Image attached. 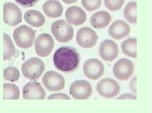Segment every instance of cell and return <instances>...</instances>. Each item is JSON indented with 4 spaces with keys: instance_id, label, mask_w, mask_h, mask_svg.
I'll list each match as a JSON object with an SVG mask.
<instances>
[{
    "instance_id": "5bb4252c",
    "label": "cell",
    "mask_w": 152,
    "mask_h": 113,
    "mask_svg": "<svg viewBox=\"0 0 152 113\" xmlns=\"http://www.w3.org/2000/svg\"><path fill=\"white\" fill-rule=\"evenodd\" d=\"M23 95L24 99L43 100L46 97V92L41 84L34 81L24 86Z\"/></svg>"
},
{
    "instance_id": "3957f363",
    "label": "cell",
    "mask_w": 152,
    "mask_h": 113,
    "mask_svg": "<svg viewBox=\"0 0 152 113\" xmlns=\"http://www.w3.org/2000/svg\"><path fill=\"white\" fill-rule=\"evenodd\" d=\"M36 32L26 25H21L14 30L13 38L18 47L29 48L34 44Z\"/></svg>"
},
{
    "instance_id": "9c48e42d",
    "label": "cell",
    "mask_w": 152,
    "mask_h": 113,
    "mask_svg": "<svg viewBox=\"0 0 152 113\" xmlns=\"http://www.w3.org/2000/svg\"><path fill=\"white\" fill-rule=\"evenodd\" d=\"M98 37L94 30L88 27L81 28L76 33V42L83 48H90L96 44Z\"/></svg>"
},
{
    "instance_id": "f546056e",
    "label": "cell",
    "mask_w": 152,
    "mask_h": 113,
    "mask_svg": "<svg viewBox=\"0 0 152 113\" xmlns=\"http://www.w3.org/2000/svg\"><path fill=\"white\" fill-rule=\"evenodd\" d=\"M136 79H137L136 77L133 78V79L130 83V87L132 91L135 94H136Z\"/></svg>"
},
{
    "instance_id": "2e32d148",
    "label": "cell",
    "mask_w": 152,
    "mask_h": 113,
    "mask_svg": "<svg viewBox=\"0 0 152 113\" xmlns=\"http://www.w3.org/2000/svg\"><path fill=\"white\" fill-rule=\"evenodd\" d=\"M109 36L115 40H121L130 32V27L124 21L118 20L112 24L108 30Z\"/></svg>"
},
{
    "instance_id": "83f0119b",
    "label": "cell",
    "mask_w": 152,
    "mask_h": 113,
    "mask_svg": "<svg viewBox=\"0 0 152 113\" xmlns=\"http://www.w3.org/2000/svg\"><path fill=\"white\" fill-rule=\"evenodd\" d=\"M48 99H71L67 94L63 93L54 94L48 97Z\"/></svg>"
},
{
    "instance_id": "7c38bea8",
    "label": "cell",
    "mask_w": 152,
    "mask_h": 113,
    "mask_svg": "<svg viewBox=\"0 0 152 113\" xmlns=\"http://www.w3.org/2000/svg\"><path fill=\"white\" fill-rule=\"evenodd\" d=\"M84 75L91 80H96L102 76L104 72V66L97 59L87 60L83 64Z\"/></svg>"
},
{
    "instance_id": "7a4b0ae2",
    "label": "cell",
    "mask_w": 152,
    "mask_h": 113,
    "mask_svg": "<svg viewBox=\"0 0 152 113\" xmlns=\"http://www.w3.org/2000/svg\"><path fill=\"white\" fill-rule=\"evenodd\" d=\"M45 69L44 62L37 57L30 58L23 63L22 73L25 77L31 80L40 77Z\"/></svg>"
},
{
    "instance_id": "277c9868",
    "label": "cell",
    "mask_w": 152,
    "mask_h": 113,
    "mask_svg": "<svg viewBox=\"0 0 152 113\" xmlns=\"http://www.w3.org/2000/svg\"><path fill=\"white\" fill-rule=\"evenodd\" d=\"M51 31L56 40L60 43L69 42L73 37V28L64 20L54 22L51 24Z\"/></svg>"
},
{
    "instance_id": "484cf974",
    "label": "cell",
    "mask_w": 152,
    "mask_h": 113,
    "mask_svg": "<svg viewBox=\"0 0 152 113\" xmlns=\"http://www.w3.org/2000/svg\"><path fill=\"white\" fill-rule=\"evenodd\" d=\"M125 0H104L105 6L111 11H115L121 8Z\"/></svg>"
},
{
    "instance_id": "ffe728a7",
    "label": "cell",
    "mask_w": 152,
    "mask_h": 113,
    "mask_svg": "<svg viewBox=\"0 0 152 113\" xmlns=\"http://www.w3.org/2000/svg\"><path fill=\"white\" fill-rule=\"evenodd\" d=\"M137 39L129 38L122 43V51L127 56L132 58H137Z\"/></svg>"
},
{
    "instance_id": "4dcf8cb0",
    "label": "cell",
    "mask_w": 152,
    "mask_h": 113,
    "mask_svg": "<svg viewBox=\"0 0 152 113\" xmlns=\"http://www.w3.org/2000/svg\"><path fill=\"white\" fill-rule=\"evenodd\" d=\"M62 1L65 4L70 5V4H72L75 3L78 1V0H62Z\"/></svg>"
},
{
    "instance_id": "ba28073f",
    "label": "cell",
    "mask_w": 152,
    "mask_h": 113,
    "mask_svg": "<svg viewBox=\"0 0 152 113\" xmlns=\"http://www.w3.org/2000/svg\"><path fill=\"white\" fill-rule=\"evenodd\" d=\"M134 65L131 60L121 59L118 60L113 67L115 77L121 81H127L134 73Z\"/></svg>"
},
{
    "instance_id": "ac0fdd59",
    "label": "cell",
    "mask_w": 152,
    "mask_h": 113,
    "mask_svg": "<svg viewBox=\"0 0 152 113\" xmlns=\"http://www.w3.org/2000/svg\"><path fill=\"white\" fill-rule=\"evenodd\" d=\"M111 20V15L108 12L105 11H98L91 17L90 23L95 29H103L108 25Z\"/></svg>"
},
{
    "instance_id": "603a6c76",
    "label": "cell",
    "mask_w": 152,
    "mask_h": 113,
    "mask_svg": "<svg viewBox=\"0 0 152 113\" xmlns=\"http://www.w3.org/2000/svg\"><path fill=\"white\" fill-rule=\"evenodd\" d=\"M15 53V48L9 35L4 33V60H9Z\"/></svg>"
},
{
    "instance_id": "5b68a950",
    "label": "cell",
    "mask_w": 152,
    "mask_h": 113,
    "mask_svg": "<svg viewBox=\"0 0 152 113\" xmlns=\"http://www.w3.org/2000/svg\"><path fill=\"white\" fill-rule=\"evenodd\" d=\"M98 93L104 98L112 99L120 93V85L112 78H103L98 83L96 86Z\"/></svg>"
},
{
    "instance_id": "7402d4cb",
    "label": "cell",
    "mask_w": 152,
    "mask_h": 113,
    "mask_svg": "<svg viewBox=\"0 0 152 113\" xmlns=\"http://www.w3.org/2000/svg\"><path fill=\"white\" fill-rule=\"evenodd\" d=\"M124 13L128 22L131 23H137V2L132 1L128 3L124 8Z\"/></svg>"
},
{
    "instance_id": "e0dca14e",
    "label": "cell",
    "mask_w": 152,
    "mask_h": 113,
    "mask_svg": "<svg viewBox=\"0 0 152 113\" xmlns=\"http://www.w3.org/2000/svg\"><path fill=\"white\" fill-rule=\"evenodd\" d=\"M45 14L51 18H57L62 16L63 13V6L57 0H49L46 1L42 6Z\"/></svg>"
},
{
    "instance_id": "6da1fadb",
    "label": "cell",
    "mask_w": 152,
    "mask_h": 113,
    "mask_svg": "<svg viewBox=\"0 0 152 113\" xmlns=\"http://www.w3.org/2000/svg\"><path fill=\"white\" fill-rule=\"evenodd\" d=\"M53 61L55 67L60 71L71 73L78 69L80 62V56L75 48L63 46L55 52Z\"/></svg>"
},
{
    "instance_id": "f1b7e54d",
    "label": "cell",
    "mask_w": 152,
    "mask_h": 113,
    "mask_svg": "<svg viewBox=\"0 0 152 113\" xmlns=\"http://www.w3.org/2000/svg\"><path fill=\"white\" fill-rule=\"evenodd\" d=\"M117 99H137V97L134 94H125L118 97Z\"/></svg>"
},
{
    "instance_id": "4fadbf2b",
    "label": "cell",
    "mask_w": 152,
    "mask_h": 113,
    "mask_svg": "<svg viewBox=\"0 0 152 113\" xmlns=\"http://www.w3.org/2000/svg\"><path fill=\"white\" fill-rule=\"evenodd\" d=\"M99 54L103 60L112 62L118 57L119 55L118 46L113 40H104L100 44Z\"/></svg>"
},
{
    "instance_id": "30bf717a",
    "label": "cell",
    "mask_w": 152,
    "mask_h": 113,
    "mask_svg": "<svg viewBox=\"0 0 152 113\" xmlns=\"http://www.w3.org/2000/svg\"><path fill=\"white\" fill-rule=\"evenodd\" d=\"M22 13L20 9L15 4L11 2L3 6V19L8 25L15 26L22 21Z\"/></svg>"
},
{
    "instance_id": "d4e9b609",
    "label": "cell",
    "mask_w": 152,
    "mask_h": 113,
    "mask_svg": "<svg viewBox=\"0 0 152 113\" xmlns=\"http://www.w3.org/2000/svg\"><path fill=\"white\" fill-rule=\"evenodd\" d=\"M82 6L88 11H95L101 6L102 0H81Z\"/></svg>"
},
{
    "instance_id": "8992f818",
    "label": "cell",
    "mask_w": 152,
    "mask_h": 113,
    "mask_svg": "<svg viewBox=\"0 0 152 113\" xmlns=\"http://www.w3.org/2000/svg\"><path fill=\"white\" fill-rule=\"evenodd\" d=\"M69 93L75 99H88L92 94V86L86 80H76L70 86Z\"/></svg>"
},
{
    "instance_id": "9a60e30c",
    "label": "cell",
    "mask_w": 152,
    "mask_h": 113,
    "mask_svg": "<svg viewBox=\"0 0 152 113\" xmlns=\"http://www.w3.org/2000/svg\"><path fill=\"white\" fill-rule=\"evenodd\" d=\"M65 17L69 24L75 26L82 25L87 20V15L85 11L77 6L68 8L66 11Z\"/></svg>"
},
{
    "instance_id": "4316f807",
    "label": "cell",
    "mask_w": 152,
    "mask_h": 113,
    "mask_svg": "<svg viewBox=\"0 0 152 113\" xmlns=\"http://www.w3.org/2000/svg\"><path fill=\"white\" fill-rule=\"evenodd\" d=\"M39 0H15L17 3L25 8L31 7L36 5Z\"/></svg>"
},
{
    "instance_id": "52a82bcc",
    "label": "cell",
    "mask_w": 152,
    "mask_h": 113,
    "mask_svg": "<svg viewBox=\"0 0 152 113\" xmlns=\"http://www.w3.org/2000/svg\"><path fill=\"white\" fill-rule=\"evenodd\" d=\"M42 81L44 86L51 92L62 91L65 85V81L63 76L53 71L46 72L42 77Z\"/></svg>"
},
{
    "instance_id": "d6986e66",
    "label": "cell",
    "mask_w": 152,
    "mask_h": 113,
    "mask_svg": "<svg viewBox=\"0 0 152 113\" xmlns=\"http://www.w3.org/2000/svg\"><path fill=\"white\" fill-rule=\"evenodd\" d=\"M24 19L26 23L34 27H42L45 22V18L42 14L35 10H31L26 12Z\"/></svg>"
},
{
    "instance_id": "8fae6325",
    "label": "cell",
    "mask_w": 152,
    "mask_h": 113,
    "mask_svg": "<svg viewBox=\"0 0 152 113\" xmlns=\"http://www.w3.org/2000/svg\"><path fill=\"white\" fill-rule=\"evenodd\" d=\"M55 45L54 39L51 35L43 33L38 36L35 42V49L39 56L46 57L52 52Z\"/></svg>"
},
{
    "instance_id": "44dd1931",
    "label": "cell",
    "mask_w": 152,
    "mask_h": 113,
    "mask_svg": "<svg viewBox=\"0 0 152 113\" xmlns=\"http://www.w3.org/2000/svg\"><path fill=\"white\" fill-rule=\"evenodd\" d=\"M4 100H18L20 98V90L17 86L10 83L3 85Z\"/></svg>"
},
{
    "instance_id": "cb8c5ba5",
    "label": "cell",
    "mask_w": 152,
    "mask_h": 113,
    "mask_svg": "<svg viewBox=\"0 0 152 113\" xmlns=\"http://www.w3.org/2000/svg\"><path fill=\"white\" fill-rule=\"evenodd\" d=\"M20 76L19 70L15 67H7L3 72L4 79L10 82H16L19 79Z\"/></svg>"
}]
</instances>
